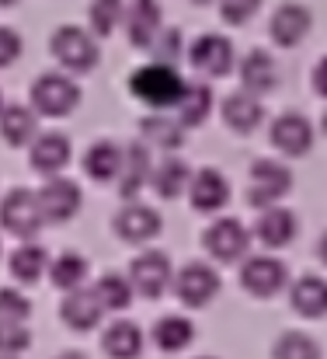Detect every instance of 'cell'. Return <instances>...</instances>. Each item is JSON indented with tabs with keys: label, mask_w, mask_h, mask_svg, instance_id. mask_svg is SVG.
Masks as SVG:
<instances>
[{
	"label": "cell",
	"mask_w": 327,
	"mask_h": 359,
	"mask_svg": "<svg viewBox=\"0 0 327 359\" xmlns=\"http://www.w3.org/2000/svg\"><path fill=\"white\" fill-rule=\"evenodd\" d=\"M185 88H188V81L178 74V67H174V63H160V60L136 67L132 77H129V91H132V98H139V102L150 105L153 112L178 109Z\"/></svg>",
	"instance_id": "1"
},
{
	"label": "cell",
	"mask_w": 327,
	"mask_h": 359,
	"mask_svg": "<svg viewBox=\"0 0 327 359\" xmlns=\"http://www.w3.org/2000/svg\"><path fill=\"white\" fill-rule=\"evenodd\" d=\"M49 53L70 74H91L98 67V60H102L95 32H84L77 25H60L53 32V39H49Z\"/></svg>",
	"instance_id": "2"
},
{
	"label": "cell",
	"mask_w": 327,
	"mask_h": 359,
	"mask_svg": "<svg viewBox=\"0 0 327 359\" xmlns=\"http://www.w3.org/2000/svg\"><path fill=\"white\" fill-rule=\"evenodd\" d=\"M28 105L46 119H63L81 105V88L67 74H42V77L32 81Z\"/></svg>",
	"instance_id": "3"
},
{
	"label": "cell",
	"mask_w": 327,
	"mask_h": 359,
	"mask_svg": "<svg viewBox=\"0 0 327 359\" xmlns=\"http://www.w3.org/2000/svg\"><path fill=\"white\" fill-rule=\"evenodd\" d=\"M289 192H293V171H289V164H282L275 157H261V161L251 164V171H247V203L254 210L275 206Z\"/></svg>",
	"instance_id": "4"
},
{
	"label": "cell",
	"mask_w": 327,
	"mask_h": 359,
	"mask_svg": "<svg viewBox=\"0 0 327 359\" xmlns=\"http://www.w3.org/2000/svg\"><path fill=\"white\" fill-rule=\"evenodd\" d=\"M0 227L18 241H32L46 227V213L39 203V192L32 189H11L0 199Z\"/></svg>",
	"instance_id": "5"
},
{
	"label": "cell",
	"mask_w": 327,
	"mask_h": 359,
	"mask_svg": "<svg viewBox=\"0 0 327 359\" xmlns=\"http://www.w3.org/2000/svg\"><path fill=\"white\" fill-rule=\"evenodd\" d=\"M125 276H129L136 297H143V300H157V297H164V293L171 290V283H174L171 258H167L164 251H157V248L139 251V255L129 262V272H125Z\"/></svg>",
	"instance_id": "6"
},
{
	"label": "cell",
	"mask_w": 327,
	"mask_h": 359,
	"mask_svg": "<svg viewBox=\"0 0 327 359\" xmlns=\"http://www.w3.org/2000/svg\"><path fill=\"white\" fill-rule=\"evenodd\" d=\"M219 286H223L219 272L213 265H206V262H188V265H181V269L174 272V283H171L174 297H178L185 307H192V311L209 307V304L216 300Z\"/></svg>",
	"instance_id": "7"
},
{
	"label": "cell",
	"mask_w": 327,
	"mask_h": 359,
	"mask_svg": "<svg viewBox=\"0 0 327 359\" xmlns=\"http://www.w3.org/2000/svg\"><path fill=\"white\" fill-rule=\"evenodd\" d=\"M240 286L251 297L268 300V297H275V293H282L289 286V269L275 255H251L240 265Z\"/></svg>",
	"instance_id": "8"
},
{
	"label": "cell",
	"mask_w": 327,
	"mask_h": 359,
	"mask_svg": "<svg viewBox=\"0 0 327 359\" xmlns=\"http://www.w3.org/2000/svg\"><path fill=\"white\" fill-rule=\"evenodd\" d=\"M39 203H42V213H46V224H67L81 213L84 206V192L74 178H63V175H49L46 185L39 189Z\"/></svg>",
	"instance_id": "9"
},
{
	"label": "cell",
	"mask_w": 327,
	"mask_h": 359,
	"mask_svg": "<svg viewBox=\"0 0 327 359\" xmlns=\"http://www.w3.org/2000/svg\"><path fill=\"white\" fill-rule=\"evenodd\" d=\"M202 248L216 262H240L251 248V231L233 217H216L202 234Z\"/></svg>",
	"instance_id": "10"
},
{
	"label": "cell",
	"mask_w": 327,
	"mask_h": 359,
	"mask_svg": "<svg viewBox=\"0 0 327 359\" xmlns=\"http://www.w3.org/2000/svg\"><path fill=\"white\" fill-rule=\"evenodd\" d=\"M160 227H164L160 213L146 203H136V199H125V206L111 220L115 238L125 241V244H146V241H153L160 234Z\"/></svg>",
	"instance_id": "11"
},
{
	"label": "cell",
	"mask_w": 327,
	"mask_h": 359,
	"mask_svg": "<svg viewBox=\"0 0 327 359\" xmlns=\"http://www.w3.org/2000/svg\"><path fill=\"white\" fill-rule=\"evenodd\" d=\"M268 143L282 157H307L314 150V126H310V119L303 112H282V116L272 119Z\"/></svg>",
	"instance_id": "12"
},
{
	"label": "cell",
	"mask_w": 327,
	"mask_h": 359,
	"mask_svg": "<svg viewBox=\"0 0 327 359\" xmlns=\"http://www.w3.org/2000/svg\"><path fill=\"white\" fill-rule=\"evenodd\" d=\"M188 63L195 74L202 77H226L233 70V42L226 35H216V32H206L199 35L192 46H188Z\"/></svg>",
	"instance_id": "13"
},
{
	"label": "cell",
	"mask_w": 327,
	"mask_h": 359,
	"mask_svg": "<svg viewBox=\"0 0 327 359\" xmlns=\"http://www.w3.org/2000/svg\"><path fill=\"white\" fill-rule=\"evenodd\" d=\"M122 25H125V39H129V46L150 53L153 39H157L160 28H164V11H160L157 0H132V4H125V18H122Z\"/></svg>",
	"instance_id": "14"
},
{
	"label": "cell",
	"mask_w": 327,
	"mask_h": 359,
	"mask_svg": "<svg viewBox=\"0 0 327 359\" xmlns=\"http://www.w3.org/2000/svg\"><path fill=\"white\" fill-rule=\"evenodd\" d=\"M310 28H314V18H310V11L303 4H279L272 11V18H268V35L282 49L300 46L310 35Z\"/></svg>",
	"instance_id": "15"
},
{
	"label": "cell",
	"mask_w": 327,
	"mask_h": 359,
	"mask_svg": "<svg viewBox=\"0 0 327 359\" xmlns=\"http://www.w3.org/2000/svg\"><path fill=\"white\" fill-rule=\"evenodd\" d=\"M28 161H32V168L39 171V175H60L70 161H74V147H70V140L63 136V133H39L32 143H28Z\"/></svg>",
	"instance_id": "16"
},
{
	"label": "cell",
	"mask_w": 327,
	"mask_h": 359,
	"mask_svg": "<svg viewBox=\"0 0 327 359\" xmlns=\"http://www.w3.org/2000/svg\"><path fill=\"white\" fill-rule=\"evenodd\" d=\"M102 314H105V304L98 300L95 286L91 290H84V286L67 290V297L60 304V318H63V325L70 332H91L102 321Z\"/></svg>",
	"instance_id": "17"
},
{
	"label": "cell",
	"mask_w": 327,
	"mask_h": 359,
	"mask_svg": "<svg viewBox=\"0 0 327 359\" xmlns=\"http://www.w3.org/2000/svg\"><path fill=\"white\" fill-rule=\"evenodd\" d=\"M296 231H300L296 213L286 210V206H279V203H275V206H265V210L258 213V220H254V238L261 241L268 251H279V248L293 244Z\"/></svg>",
	"instance_id": "18"
},
{
	"label": "cell",
	"mask_w": 327,
	"mask_h": 359,
	"mask_svg": "<svg viewBox=\"0 0 327 359\" xmlns=\"http://www.w3.org/2000/svg\"><path fill=\"white\" fill-rule=\"evenodd\" d=\"M188 199L199 213H219L230 203V182L216 168H199L188 185Z\"/></svg>",
	"instance_id": "19"
},
{
	"label": "cell",
	"mask_w": 327,
	"mask_h": 359,
	"mask_svg": "<svg viewBox=\"0 0 327 359\" xmlns=\"http://www.w3.org/2000/svg\"><path fill=\"white\" fill-rule=\"evenodd\" d=\"M153 175V157H150V143H129L125 147V161H122V175H118V196L122 199H136L143 192V185H150Z\"/></svg>",
	"instance_id": "20"
},
{
	"label": "cell",
	"mask_w": 327,
	"mask_h": 359,
	"mask_svg": "<svg viewBox=\"0 0 327 359\" xmlns=\"http://www.w3.org/2000/svg\"><path fill=\"white\" fill-rule=\"evenodd\" d=\"M219 116L223 122L233 129V133H240V136H247V133H254L261 119H265V109H261V102H258V95H251V91H233V95H226L223 98V105H219Z\"/></svg>",
	"instance_id": "21"
},
{
	"label": "cell",
	"mask_w": 327,
	"mask_h": 359,
	"mask_svg": "<svg viewBox=\"0 0 327 359\" xmlns=\"http://www.w3.org/2000/svg\"><path fill=\"white\" fill-rule=\"evenodd\" d=\"M122 161H125V147H118L111 140H98L84 154V175L98 185H111L122 175Z\"/></svg>",
	"instance_id": "22"
},
{
	"label": "cell",
	"mask_w": 327,
	"mask_h": 359,
	"mask_svg": "<svg viewBox=\"0 0 327 359\" xmlns=\"http://www.w3.org/2000/svg\"><path fill=\"white\" fill-rule=\"evenodd\" d=\"M240 88L244 91H251V95H268V91H275V84H279V67H275V60L265 53V49H251L244 60H240Z\"/></svg>",
	"instance_id": "23"
},
{
	"label": "cell",
	"mask_w": 327,
	"mask_h": 359,
	"mask_svg": "<svg viewBox=\"0 0 327 359\" xmlns=\"http://www.w3.org/2000/svg\"><path fill=\"white\" fill-rule=\"evenodd\" d=\"M192 168L181 161V157H160V164H153V175H150V189L157 199H178L188 192L192 185Z\"/></svg>",
	"instance_id": "24"
},
{
	"label": "cell",
	"mask_w": 327,
	"mask_h": 359,
	"mask_svg": "<svg viewBox=\"0 0 327 359\" xmlns=\"http://www.w3.org/2000/svg\"><path fill=\"white\" fill-rule=\"evenodd\" d=\"M39 136V112L32 105H4L0 109V140L7 147H28Z\"/></svg>",
	"instance_id": "25"
},
{
	"label": "cell",
	"mask_w": 327,
	"mask_h": 359,
	"mask_svg": "<svg viewBox=\"0 0 327 359\" xmlns=\"http://www.w3.org/2000/svg\"><path fill=\"white\" fill-rule=\"evenodd\" d=\"M139 136L157 150H181L188 140V126L181 119L164 116V112H153V116L139 119Z\"/></svg>",
	"instance_id": "26"
},
{
	"label": "cell",
	"mask_w": 327,
	"mask_h": 359,
	"mask_svg": "<svg viewBox=\"0 0 327 359\" xmlns=\"http://www.w3.org/2000/svg\"><path fill=\"white\" fill-rule=\"evenodd\" d=\"M289 307L300 318H324L327 314V279H321V276H300L289 286Z\"/></svg>",
	"instance_id": "27"
},
{
	"label": "cell",
	"mask_w": 327,
	"mask_h": 359,
	"mask_svg": "<svg viewBox=\"0 0 327 359\" xmlns=\"http://www.w3.org/2000/svg\"><path fill=\"white\" fill-rule=\"evenodd\" d=\"M7 272H11V279L21 283V286L39 283V279L49 272V255H46V248H42V244H32V241H21L18 251L11 255V262H7Z\"/></svg>",
	"instance_id": "28"
},
{
	"label": "cell",
	"mask_w": 327,
	"mask_h": 359,
	"mask_svg": "<svg viewBox=\"0 0 327 359\" xmlns=\"http://www.w3.org/2000/svg\"><path fill=\"white\" fill-rule=\"evenodd\" d=\"M102 349L109 359H139L143 353V332L132 321H111L102 335Z\"/></svg>",
	"instance_id": "29"
},
{
	"label": "cell",
	"mask_w": 327,
	"mask_h": 359,
	"mask_svg": "<svg viewBox=\"0 0 327 359\" xmlns=\"http://www.w3.org/2000/svg\"><path fill=\"white\" fill-rule=\"evenodd\" d=\"M150 339H153V346L160 353H181V349H188L195 342V325L188 318H181V314H167V318H160L153 325Z\"/></svg>",
	"instance_id": "30"
},
{
	"label": "cell",
	"mask_w": 327,
	"mask_h": 359,
	"mask_svg": "<svg viewBox=\"0 0 327 359\" xmlns=\"http://www.w3.org/2000/svg\"><path fill=\"white\" fill-rule=\"evenodd\" d=\"M84 279H88V258L84 255H77V251H63V255H56L53 262H49V283L56 286V290H77V286H84Z\"/></svg>",
	"instance_id": "31"
},
{
	"label": "cell",
	"mask_w": 327,
	"mask_h": 359,
	"mask_svg": "<svg viewBox=\"0 0 327 359\" xmlns=\"http://www.w3.org/2000/svg\"><path fill=\"white\" fill-rule=\"evenodd\" d=\"M209 116H213V88L209 84H188L181 102H178V119L185 122L188 129H195Z\"/></svg>",
	"instance_id": "32"
},
{
	"label": "cell",
	"mask_w": 327,
	"mask_h": 359,
	"mask_svg": "<svg viewBox=\"0 0 327 359\" xmlns=\"http://www.w3.org/2000/svg\"><path fill=\"white\" fill-rule=\"evenodd\" d=\"M272 359H324V349L314 335L307 332H282L272 342Z\"/></svg>",
	"instance_id": "33"
},
{
	"label": "cell",
	"mask_w": 327,
	"mask_h": 359,
	"mask_svg": "<svg viewBox=\"0 0 327 359\" xmlns=\"http://www.w3.org/2000/svg\"><path fill=\"white\" fill-rule=\"evenodd\" d=\"M95 293H98V300L105 304V311H125V307L132 304V297H136L129 276H118V272H105V276L95 283Z\"/></svg>",
	"instance_id": "34"
},
{
	"label": "cell",
	"mask_w": 327,
	"mask_h": 359,
	"mask_svg": "<svg viewBox=\"0 0 327 359\" xmlns=\"http://www.w3.org/2000/svg\"><path fill=\"white\" fill-rule=\"evenodd\" d=\"M122 18H125V0H91V7H88V21L98 39H109L122 25Z\"/></svg>",
	"instance_id": "35"
},
{
	"label": "cell",
	"mask_w": 327,
	"mask_h": 359,
	"mask_svg": "<svg viewBox=\"0 0 327 359\" xmlns=\"http://www.w3.org/2000/svg\"><path fill=\"white\" fill-rule=\"evenodd\" d=\"M32 346V332L25 321H4L0 318V356H18Z\"/></svg>",
	"instance_id": "36"
},
{
	"label": "cell",
	"mask_w": 327,
	"mask_h": 359,
	"mask_svg": "<svg viewBox=\"0 0 327 359\" xmlns=\"http://www.w3.org/2000/svg\"><path fill=\"white\" fill-rule=\"evenodd\" d=\"M181 46H185L181 28H160V35L153 39L150 53H153V60H160V63H174V67H178V60H181V53H185Z\"/></svg>",
	"instance_id": "37"
},
{
	"label": "cell",
	"mask_w": 327,
	"mask_h": 359,
	"mask_svg": "<svg viewBox=\"0 0 327 359\" xmlns=\"http://www.w3.org/2000/svg\"><path fill=\"white\" fill-rule=\"evenodd\" d=\"M0 318H4V321H28V318H32V300H28L21 290L4 286V290H0Z\"/></svg>",
	"instance_id": "38"
},
{
	"label": "cell",
	"mask_w": 327,
	"mask_h": 359,
	"mask_svg": "<svg viewBox=\"0 0 327 359\" xmlns=\"http://www.w3.org/2000/svg\"><path fill=\"white\" fill-rule=\"evenodd\" d=\"M216 4H219V18L226 25H247L261 11L265 0H216Z\"/></svg>",
	"instance_id": "39"
},
{
	"label": "cell",
	"mask_w": 327,
	"mask_h": 359,
	"mask_svg": "<svg viewBox=\"0 0 327 359\" xmlns=\"http://www.w3.org/2000/svg\"><path fill=\"white\" fill-rule=\"evenodd\" d=\"M21 49H25V42H21V35H18L14 28H7V25H0V70H7V67H14V63L21 60Z\"/></svg>",
	"instance_id": "40"
},
{
	"label": "cell",
	"mask_w": 327,
	"mask_h": 359,
	"mask_svg": "<svg viewBox=\"0 0 327 359\" xmlns=\"http://www.w3.org/2000/svg\"><path fill=\"white\" fill-rule=\"evenodd\" d=\"M314 91L327 102V56H321L317 67H314Z\"/></svg>",
	"instance_id": "41"
},
{
	"label": "cell",
	"mask_w": 327,
	"mask_h": 359,
	"mask_svg": "<svg viewBox=\"0 0 327 359\" xmlns=\"http://www.w3.org/2000/svg\"><path fill=\"white\" fill-rule=\"evenodd\" d=\"M317 258H321V262L327 265V231L321 234V241H317Z\"/></svg>",
	"instance_id": "42"
},
{
	"label": "cell",
	"mask_w": 327,
	"mask_h": 359,
	"mask_svg": "<svg viewBox=\"0 0 327 359\" xmlns=\"http://www.w3.org/2000/svg\"><path fill=\"white\" fill-rule=\"evenodd\" d=\"M56 359H88V356H84V353H60Z\"/></svg>",
	"instance_id": "43"
},
{
	"label": "cell",
	"mask_w": 327,
	"mask_h": 359,
	"mask_svg": "<svg viewBox=\"0 0 327 359\" xmlns=\"http://www.w3.org/2000/svg\"><path fill=\"white\" fill-rule=\"evenodd\" d=\"M321 133H324V136H327V112H324V116H321Z\"/></svg>",
	"instance_id": "44"
},
{
	"label": "cell",
	"mask_w": 327,
	"mask_h": 359,
	"mask_svg": "<svg viewBox=\"0 0 327 359\" xmlns=\"http://www.w3.org/2000/svg\"><path fill=\"white\" fill-rule=\"evenodd\" d=\"M195 7H206V4H216V0H192Z\"/></svg>",
	"instance_id": "45"
},
{
	"label": "cell",
	"mask_w": 327,
	"mask_h": 359,
	"mask_svg": "<svg viewBox=\"0 0 327 359\" xmlns=\"http://www.w3.org/2000/svg\"><path fill=\"white\" fill-rule=\"evenodd\" d=\"M14 4H18V0H0V7H14Z\"/></svg>",
	"instance_id": "46"
},
{
	"label": "cell",
	"mask_w": 327,
	"mask_h": 359,
	"mask_svg": "<svg viewBox=\"0 0 327 359\" xmlns=\"http://www.w3.org/2000/svg\"><path fill=\"white\" fill-rule=\"evenodd\" d=\"M0 109H4V95H0Z\"/></svg>",
	"instance_id": "47"
},
{
	"label": "cell",
	"mask_w": 327,
	"mask_h": 359,
	"mask_svg": "<svg viewBox=\"0 0 327 359\" xmlns=\"http://www.w3.org/2000/svg\"><path fill=\"white\" fill-rule=\"evenodd\" d=\"M199 359H216V356H199Z\"/></svg>",
	"instance_id": "48"
},
{
	"label": "cell",
	"mask_w": 327,
	"mask_h": 359,
	"mask_svg": "<svg viewBox=\"0 0 327 359\" xmlns=\"http://www.w3.org/2000/svg\"><path fill=\"white\" fill-rule=\"evenodd\" d=\"M0 359H18V356H0Z\"/></svg>",
	"instance_id": "49"
}]
</instances>
